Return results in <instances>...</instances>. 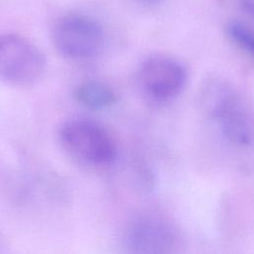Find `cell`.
I'll return each mask as SVG.
<instances>
[{"instance_id":"6da1fadb","label":"cell","mask_w":254,"mask_h":254,"mask_svg":"<svg viewBox=\"0 0 254 254\" xmlns=\"http://www.w3.org/2000/svg\"><path fill=\"white\" fill-rule=\"evenodd\" d=\"M202 112L216 125L220 135L231 146L245 149L254 141V125L239 92L221 78L207 80L199 91Z\"/></svg>"},{"instance_id":"7a4b0ae2","label":"cell","mask_w":254,"mask_h":254,"mask_svg":"<svg viewBox=\"0 0 254 254\" xmlns=\"http://www.w3.org/2000/svg\"><path fill=\"white\" fill-rule=\"evenodd\" d=\"M59 137L68 155L83 164L106 167L117 157L113 137L95 121L86 118L67 120L61 126Z\"/></svg>"},{"instance_id":"3957f363","label":"cell","mask_w":254,"mask_h":254,"mask_svg":"<svg viewBox=\"0 0 254 254\" xmlns=\"http://www.w3.org/2000/svg\"><path fill=\"white\" fill-rule=\"evenodd\" d=\"M46 59L39 48L23 36L0 34V79L16 86L38 82L46 70Z\"/></svg>"},{"instance_id":"277c9868","label":"cell","mask_w":254,"mask_h":254,"mask_svg":"<svg viewBox=\"0 0 254 254\" xmlns=\"http://www.w3.org/2000/svg\"><path fill=\"white\" fill-rule=\"evenodd\" d=\"M52 38L59 53L71 60L92 58L104 44V32L100 24L81 13H68L60 17L54 24Z\"/></svg>"},{"instance_id":"5b68a950","label":"cell","mask_w":254,"mask_h":254,"mask_svg":"<svg viewBox=\"0 0 254 254\" xmlns=\"http://www.w3.org/2000/svg\"><path fill=\"white\" fill-rule=\"evenodd\" d=\"M144 94L153 101L167 102L177 97L188 80V70L177 59L166 55L146 58L138 71Z\"/></svg>"},{"instance_id":"8992f818","label":"cell","mask_w":254,"mask_h":254,"mask_svg":"<svg viewBox=\"0 0 254 254\" xmlns=\"http://www.w3.org/2000/svg\"><path fill=\"white\" fill-rule=\"evenodd\" d=\"M128 251L143 254H161L175 251L180 243V232L169 219L147 214L133 220L124 238Z\"/></svg>"},{"instance_id":"52a82bcc","label":"cell","mask_w":254,"mask_h":254,"mask_svg":"<svg viewBox=\"0 0 254 254\" xmlns=\"http://www.w3.org/2000/svg\"><path fill=\"white\" fill-rule=\"evenodd\" d=\"M75 100L90 110H103L116 102L113 89L104 82L89 80L78 84L74 89Z\"/></svg>"},{"instance_id":"ba28073f","label":"cell","mask_w":254,"mask_h":254,"mask_svg":"<svg viewBox=\"0 0 254 254\" xmlns=\"http://www.w3.org/2000/svg\"><path fill=\"white\" fill-rule=\"evenodd\" d=\"M225 34L231 43L254 60V29L252 27L241 21L231 20L225 25Z\"/></svg>"},{"instance_id":"9c48e42d","label":"cell","mask_w":254,"mask_h":254,"mask_svg":"<svg viewBox=\"0 0 254 254\" xmlns=\"http://www.w3.org/2000/svg\"><path fill=\"white\" fill-rule=\"evenodd\" d=\"M237 3L245 14L254 19V0H237Z\"/></svg>"},{"instance_id":"30bf717a","label":"cell","mask_w":254,"mask_h":254,"mask_svg":"<svg viewBox=\"0 0 254 254\" xmlns=\"http://www.w3.org/2000/svg\"><path fill=\"white\" fill-rule=\"evenodd\" d=\"M137 1L146 5V6L154 7V6H158L159 4H161L163 0H137Z\"/></svg>"}]
</instances>
